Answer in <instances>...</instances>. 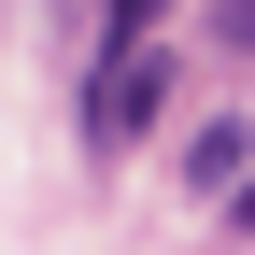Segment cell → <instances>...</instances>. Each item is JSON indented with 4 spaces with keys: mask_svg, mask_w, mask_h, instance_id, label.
<instances>
[{
    "mask_svg": "<svg viewBox=\"0 0 255 255\" xmlns=\"http://www.w3.org/2000/svg\"><path fill=\"white\" fill-rule=\"evenodd\" d=\"M156 114H170V57H156V43H114L100 85H85V142H142Z\"/></svg>",
    "mask_w": 255,
    "mask_h": 255,
    "instance_id": "1",
    "label": "cell"
},
{
    "mask_svg": "<svg viewBox=\"0 0 255 255\" xmlns=\"http://www.w3.org/2000/svg\"><path fill=\"white\" fill-rule=\"evenodd\" d=\"M227 57H255V0H227Z\"/></svg>",
    "mask_w": 255,
    "mask_h": 255,
    "instance_id": "3",
    "label": "cell"
},
{
    "mask_svg": "<svg viewBox=\"0 0 255 255\" xmlns=\"http://www.w3.org/2000/svg\"><path fill=\"white\" fill-rule=\"evenodd\" d=\"M184 184H199V199H241V184H255V128H241V114L199 128V142H184Z\"/></svg>",
    "mask_w": 255,
    "mask_h": 255,
    "instance_id": "2",
    "label": "cell"
}]
</instances>
